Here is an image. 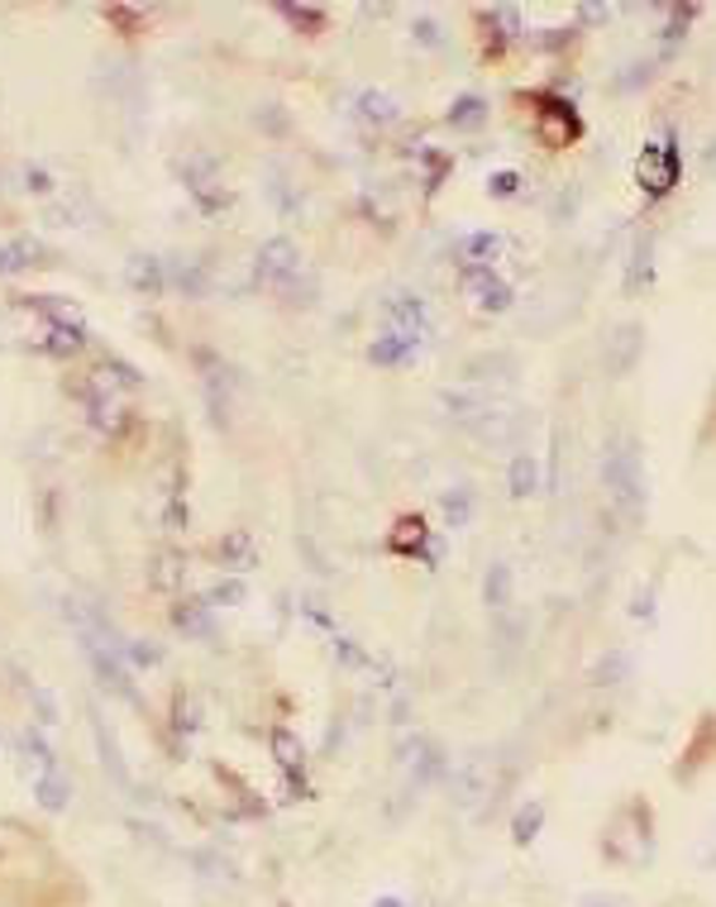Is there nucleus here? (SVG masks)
Instances as JSON below:
<instances>
[{"mask_svg":"<svg viewBox=\"0 0 716 907\" xmlns=\"http://www.w3.org/2000/svg\"><path fill=\"white\" fill-rule=\"evenodd\" d=\"M583 907H631V903H626V898H587Z\"/></svg>","mask_w":716,"mask_h":907,"instance_id":"412c9836","label":"nucleus"},{"mask_svg":"<svg viewBox=\"0 0 716 907\" xmlns=\"http://www.w3.org/2000/svg\"><path fill=\"white\" fill-rule=\"evenodd\" d=\"M363 116H378V120H392L397 106H387V96H363Z\"/></svg>","mask_w":716,"mask_h":907,"instance_id":"f3484780","label":"nucleus"},{"mask_svg":"<svg viewBox=\"0 0 716 907\" xmlns=\"http://www.w3.org/2000/svg\"><path fill=\"white\" fill-rule=\"evenodd\" d=\"M635 172H640V182H645V192H650V196L669 192L673 178H678V154H673V144H650L645 154H640Z\"/></svg>","mask_w":716,"mask_h":907,"instance_id":"f03ea898","label":"nucleus"},{"mask_svg":"<svg viewBox=\"0 0 716 907\" xmlns=\"http://www.w3.org/2000/svg\"><path fill=\"white\" fill-rule=\"evenodd\" d=\"M406 349H411L406 339H378V344H373V359H378V363H392V359L406 354Z\"/></svg>","mask_w":716,"mask_h":907,"instance_id":"2eb2a0df","label":"nucleus"},{"mask_svg":"<svg viewBox=\"0 0 716 907\" xmlns=\"http://www.w3.org/2000/svg\"><path fill=\"white\" fill-rule=\"evenodd\" d=\"M34 798H39L44 812H62V808H68V798H72V784L58 770H44L39 784H34Z\"/></svg>","mask_w":716,"mask_h":907,"instance_id":"423d86ee","label":"nucleus"},{"mask_svg":"<svg viewBox=\"0 0 716 907\" xmlns=\"http://www.w3.org/2000/svg\"><path fill=\"white\" fill-rule=\"evenodd\" d=\"M497 244H501V239H497V234H477V239H473V244H469V249H473V254H469V258H493V249H497Z\"/></svg>","mask_w":716,"mask_h":907,"instance_id":"a211bd4d","label":"nucleus"},{"mask_svg":"<svg viewBox=\"0 0 716 907\" xmlns=\"http://www.w3.org/2000/svg\"><path fill=\"white\" fill-rule=\"evenodd\" d=\"M210 602H230V607H234V602H244V588H239V583H224V588L210 592Z\"/></svg>","mask_w":716,"mask_h":907,"instance_id":"6ab92c4d","label":"nucleus"},{"mask_svg":"<svg viewBox=\"0 0 716 907\" xmlns=\"http://www.w3.org/2000/svg\"><path fill=\"white\" fill-rule=\"evenodd\" d=\"M539 831V808H525L521 817H517V841H531Z\"/></svg>","mask_w":716,"mask_h":907,"instance_id":"dca6fc26","label":"nucleus"},{"mask_svg":"<svg viewBox=\"0 0 716 907\" xmlns=\"http://www.w3.org/2000/svg\"><path fill=\"white\" fill-rule=\"evenodd\" d=\"M24 182H29L34 192H48V186H53V178H48L44 168H29V172H24Z\"/></svg>","mask_w":716,"mask_h":907,"instance_id":"aec40b11","label":"nucleus"},{"mask_svg":"<svg viewBox=\"0 0 716 907\" xmlns=\"http://www.w3.org/2000/svg\"><path fill=\"white\" fill-rule=\"evenodd\" d=\"M635 354H640V330L635 325H621L617 339H611V373H626Z\"/></svg>","mask_w":716,"mask_h":907,"instance_id":"9d476101","label":"nucleus"},{"mask_svg":"<svg viewBox=\"0 0 716 907\" xmlns=\"http://www.w3.org/2000/svg\"><path fill=\"white\" fill-rule=\"evenodd\" d=\"M421 330H425V306H421L416 297H397L392 301V335L411 344V339H416Z\"/></svg>","mask_w":716,"mask_h":907,"instance_id":"20e7f679","label":"nucleus"},{"mask_svg":"<svg viewBox=\"0 0 716 907\" xmlns=\"http://www.w3.org/2000/svg\"><path fill=\"white\" fill-rule=\"evenodd\" d=\"M210 172H216V162H206V158H196V162H186V186H192V196L201 201L206 210H216V192H210Z\"/></svg>","mask_w":716,"mask_h":907,"instance_id":"1a4fd4ad","label":"nucleus"},{"mask_svg":"<svg viewBox=\"0 0 716 907\" xmlns=\"http://www.w3.org/2000/svg\"><path fill=\"white\" fill-rule=\"evenodd\" d=\"M254 273H258V282H287V277L296 273V249L287 244V239H268V244L258 249Z\"/></svg>","mask_w":716,"mask_h":907,"instance_id":"7ed1b4c3","label":"nucleus"},{"mask_svg":"<svg viewBox=\"0 0 716 907\" xmlns=\"http://www.w3.org/2000/svg\"><path fill=\"white\" fill-rule=\"evenodd\" d=\"M511 493H517V497L535 493V459H517V463H511Z\"/></svg>","mask_w":716,"mask_h":907,"instance_id":"ddd939ff","label":"nucleus"},{"mask_svg":"<svg viewBox=\"0 0 716 907\" xmlns=\"http://www.w3.org/2000/svg\"><path fill=\"white\" fill-rule=\"evenodd\" d=\"M124 282H130L134 292H162V263L154 254H134L130 268H124Z\"/></svg>","mask_w":716,"mask_h":907,"instance_id":"39448f33","label":"nucleus"},{"mask_svg":"<svg viewBox=\"0 0 716 907\" xmlns=\"http://www.w3.org/2000/svg\"><path fill=\"white\" fill-rule=\"evenodd\" d=\"M507 597H511V569H507V564H497L493 578H487V602H497V607H501Z\"/></svg>","mask_w":716,"mask_h":907,"instance_id":"4468645a","label":"nucleus"},{"mask_svg":"<svg viewBox=\"0 0 716 907\" xmlns=\"http://www.w3.org/2000/svg\"><path fill=\"white\" fill-rule=\"evenodd\" d=\"M463 292H469L473 301H483V306H493V311L511 301V297H507V287H501L493 273H463Z\"/></svg>","mask_w":716,"mask_h":907,"instance_id":"0eeeda50","label":"nucleus"},{"mask_svg":"<svg viewBox=\"0 0 716 907\" xmlns=\"http://www.w3.org/2000/svg\"><path fill=\"white\" fill-rule=\"evenodd\" d=\"M602 483H607V497L621 516L640 511V497H645V469H640L635 439H611L607 445V454H602Z\"/></svg>","mask_w":716,"mask_h":907,"instance_id":"f257e3e1","label":"nucleus"},{"mask_svg":"<svg viewBox=\"0 0 716 907\" xmlns=\"http://www.w3.org/2000/svg\"><path fill=\"white\" fill-rule=\"evenodd\" d=\"M539 134L549 138V144H569L578 134V116L569 106H545V120H539Z\"/></svg>","mask_w":716,"mask_h":907,"instance_id":"6e6552de","label":"nucleus"},{"mask_svg":"<svg viewBox=\"0 0 716 907\" xmlns=\"http://www.w3.org/2000/svg\"><path fill=\"white\" fill-rule=\"evenodd\" d=\"M220 559L230 564V569H248V564H254V540H248L244 531L224 535V540H220Z\"/></svg>","mask_w":716,"mask_h":907,"instance_id":"9b49d317","label":"nucleus"},{"mask_svg":"<svg viewBox=\"0 0 716 907\" xmlns=\"http://www.w3.org/2000/svg\"><path fill=\"white\" fill-rule=\"evenodd\" d=\"M34 254H39V244H34V239H15V244H5V249H0V273H20V268H29Z\"/></svg>","mask_w":716,"mask_h":907,"instance_id":"f8f14e48","label":"nucleus"}]
</instances>
